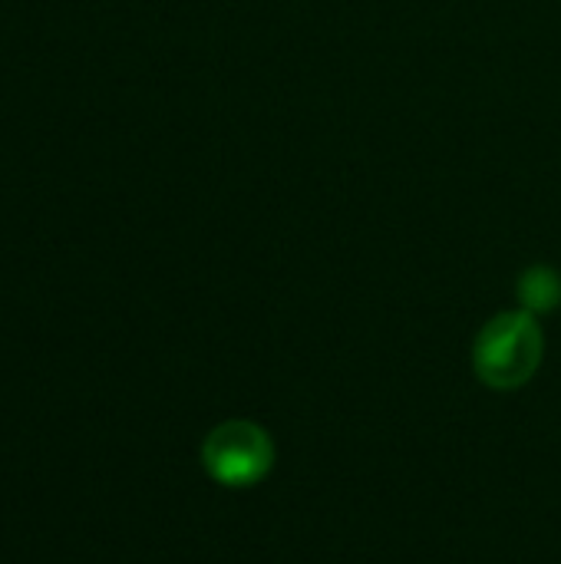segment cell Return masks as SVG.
Returning a JSON list of instances; mask_svg holds the SVG:
<instances>
[{
  "instance_id": "6da1fadb",
  "label": "cell",
  "mask_w": 561,
  "mask_h": 564,
  "mask_svg": "<svg viewBox=\"0 0 561 564\" xmlns=\"http://www.w3.org/2000/svg\"><path fill=\"white\" fill-rule=\"evenodd\" d=\"M546 354V337L529 311L496 314L476 337L473 370L489 390H519L526 387Z\"/></svg>"
},
{
  "instance_id": "7a4b0ae2",
  "label": "cell",
  "mask_w": 561,
  "mask_h": 564,
  "mask_svg": "<svg viewBox=\"0 0 561 564\" xmlns=\"http://www.w3.org/2000/svg\"><path fill=\"white\" fill-rule=\"evenodd\" d=\"M271 463H274V446L268 433L248 420H228L215 426L202 443L205 473L228 489L255 486L271 473Z\"/></svg>"
},
{
  "instance_id": "3957f363",
  "label": "cell",
  "mask_w": 561,
  "mask_h": 564,
  "mask_svg": "<svg viewBox=\"0 0 561 564\" xmlns=\"http://www.w3.org/2000/svg\"><path fill=\"white\" fill-rule=\"evenodd\" d=\"M519 304L529 314H549L561 304V274L549 264H532L519 274L516 284Z\"/></svg>"
}]
</instances>
